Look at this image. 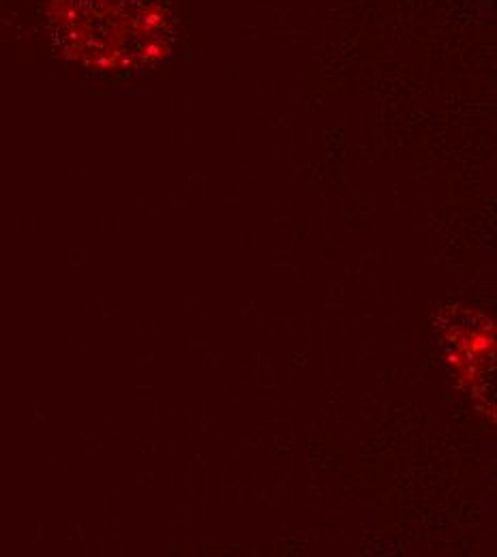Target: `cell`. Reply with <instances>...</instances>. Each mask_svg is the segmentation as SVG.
Instances as JSON below:
<instances>
[{
	"mask_svg": "<svg viewBox=\"0 0 497 557\" xmlns=\"http://www.w3.org/2000/svg\"><path fill=\"white\" fill-rule=\"evenodd\" d=\"M479 318V315H476ZM448 344H452L450 362L459 371L461 380L470 384V391L479 388V382L489 371V356L494 354V326L487 318L481 315V324L468 315V320L461 326L452 329V335L448 337Z\"/></svg>",
	"mask_w": 497,
	"mask_h": 557,
	"instance_id": "cell-1",
	"label": "cell"
}]
</instances>
